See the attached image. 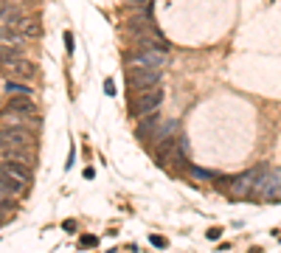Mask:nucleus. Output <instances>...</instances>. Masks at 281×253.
<instances>
[{
    "mask_svg": "<svg viewBox=\"0 0 281 253\" xmlns=\"http://www.w3.org/2000/svg\"><path fill=\"white\" fill-rule=\"evenodd\" d=\"M281 191V169L256 166L253 169V197H270Z\"/></svg>",
    "mask_w": 281,
    "mask_h": 253,
    "instance_id": "1",
    "label": "nucleus"
},
{
    "mask_svg": "<svg viewBox=\"0 0 281 253\" xmlns=\"http://www.w3.org/2000/svg\"><path fill=\"white\" fill-rule=\"evenodd\" d=\"M127 82H130V93L152 90V87H160V70L127 65Z\"/></svg>",
    "mask_w": 281,
    "mask_h": 253,
    "instance_id": "2",
    "label": "nucleus"
},
{
    "mask_svg": "<svg viewBox=\"0 0 281 253\" xmlns=\"http://www.w3.org/2000/svg\"><path fill=\"white\" fill-rule=\"evenodd\" d=\"M163 102V90L160 87H152V90H141V93H130V110L132 115L144 118V115L155 113Z\"/></svg>",
    "mask_w": 281,
    "mask_h": 253,
    "instance_id": "3",
    "label": "nucleus"
},
{
    "mask_svg": "<svg viewBox=\"0 0 281 253\" xmlns=\"http://www.w3.org/2000/svg\"><path fill=\"white\" fill-rule=\"evenodd\" d=\"M3 25L14 28L22 40H25V37H37V34H40V23L34 20L31 14H20L17 9H11V12L3 17Z\"/></svg>",
    "mask_w": 281,
    "mask_h": 253,
    "instance_id": "4",
    "label": "nucleus"
},
{
    "mask_svg": "<svg viewBox=\"0 0 281 253\" xmlns=\"http://www.w3.org/2000/svg\"><path fill=\"white\" fill-rule=\"evenodd\" d=\"M3 147H34V135L25 126H3L0 129V149Z\"/></svg>",
    "mask_w": 281,
    "mask_h": 253,
    "instance_id": "5",
    "label": "nucleus"
},
{
    "mask_svg": "<svg viewBox=\"0 0 281 253\" xmlns=\"http://www.w3.org/2000/svg\"><path fill=\"white\" fill-rule=\"evenodd\" d=\"M25 115V118H37V104L31 102V96H9V102L3 104L0 115Z\"/></svg>",
    "mask_w": 281,
    "mask_h": 253,
    "instance_id": "6",
    "label": "nucleus"
},
{
    "mask_svg": "<svg viewBox=\"0 0 281 253\" xmlns=\"http://www.w3.org/2000/svg\"><path fill=\"white\" fill-rule=\"evenodd\" d=\"M0 68H3V73L6 76H11V79H22V82H28L34 79V73H37V68L31 65V59H11V62H0Z\"/></svg>",
    "mask_w": 281,
    "mask_h": 253,
    "instance_id": "7",
    "label": "nucleus"
},
{
    "mask_svg": "<svg viewBox=\"0 0 281 253\" xmlns=\"http://www.w3.org/2000/svg\"><path fill=\"white\" fill-rule=\"evenodd\" d=\"M130 65H138V68H155V70H163L166 68V54L163 51H155V48H144L132 57Z\"/></svg>",
    "mask_w": 281,
    "mask_h": 253,
    "instance_id": "8",
    "label": "nucleus"
},
{
    "mask_svg": "<svg viewBox=\"0 0 281 253\" xmlns=\"http://www.w3.org/2000/svg\"><path fill=\"white\" fill-rule=\"evenodd\" d=\"M228 189H231V194H234L236 200H242V197H253V169L245 172V174H239V177H231Z\"/></svg>",
    "mask_w": 281,
    "mask_h": 253,
    "instance_id": "9",
    "label": "nucleus"
},
{
    "mask_svg": "<svg viewBox=\"0 0 281 253\" xmlns=\"http://www.w3.org/2000/svg\"><path fill=\"white\" fill-rule=\"evenodd\" d=\"M152 28H155V23H152V14H149V9H146V12L132 14V17L127 20V31H132V37L146 34V31H152Z\"/></svg>",
    "mask_w": 281,
    "mask_h": 253,
    "instance_id": "10",
    "label": "nucleus"
},
{
    "mask_svg": "<svg viewBox=\"0 0 281 253\" xmlns=\"http://www.w3.org/2000/svg\"><path fill=\"white\" fill-rule=\"evenodd\" d=\"M0 172L11 174L14 180H20V183H31V166L28 163H14V161H3L0 163Z\"/></svg>",
    "mask_w": 281,
    "mask_h": 253,
    "instance_id": "11",
    "label": "nucleus"
},
{
    "mask_svg": "<svg viewBox=\"0 0 281 253\" xmlns=\"http://www.w3.org/2000/svg\"><path fill=\"white\" fill-rule=\"evenodd\" d=\"M3 161H14V163H34V149L31 147H3L0 149Z\"/></svg>",
    "mask_w": 281,
    "mask_h": 253,
    "instance_id": "12",
    "label": "nucleus"
},
{
    "mask_svg": "<svg viewBox=\"0 0 281 253\" xmlns=\"http://www.w3.org/2000/svg\"><path fill=\"white\" fill-rule=\"evenodd\" d=\"M0 186L6 189V194H9V197L20 194L22 189H25V183H20V180H14V177H11V174H6V172H0Z\"/></svg>",
    "mask_w": 281,
    "mask_h": 253,
    "instance_id": "13",
    "label": "nucleus"
},
{
    "mask_svg": "<svg viewBox=\"0 0 281 253\" xmlns=\"http://www.w3.org/2000/svg\"><path fill=\"white\" fill-rule=\"evenodd\" d=\"M22 57V45H11V42H0V62H11V59Z\"/></svg>",
    "mask_w": 281,
    "mask_h": 253,
    "instance_id": "14",
    "label": "nucleus"
},
{
    "mask_svg": "<svg viewBox=\"0 0 281 253\" xmlns=\"http://www.w3.org/2000/svg\"><path fill=\"white\" fill-rule=\"evenodd\" d=\"M157 124H160L157 110H155V113H149V115H144V118H141V126H138V135H141V138H146V135H149V132H152Z\"/></svg>",
    "mask_w": 281,
    "mask_h": 253,
    "instance_id": "15",
    "label": "nucleus"
},
{
    "mask_svg": "<svg viewBox=\"0 0 281 253\" xmlns=\"http://www.w3.org/2000/svg\"><path fill=\"white\" fill-rule=\"evenodd\" d=\"M0 42H11V45H22V37L9 28V25H3V31H0Z\"/></svg>",
    "mask_w": 281,
    "mask_h": 253,
    "instance_id": "16",
    "label": "nucleus"
},
{
    "mask_svg": "<svg viewBox=\"0 0 281 253\" xmlns=\"http://www.w3.org/2000/svg\"><path fill=\"white\" fill-rule=\"evenodd\" d=\"M6 93H9V96H31V87H28V84H17V82H9V84H6Z\"/></svg>",
    "mask_w": 281,
    "mask_h": 253,
    "instance_id": "17",
    "label": "nucleus"
},
{
    "mask_svg": "<svg viewBox=\"0 0 281 253\" xmlns=\"http://www.w3.org/2000/svg\"><path fill=\"white\" fill-rule=\"evenodd\" d=\"M189 172H191V177H194V180H205V183L216 177L214 172H208V169H200V166H189Z\"/></svg>",
    "mask_w": 281,
    "mask_h": 253,
    "instance_id": "18",
    "label": "nucleus"
},
{
    "mask_svg": "<svg viewBox=\"0 0 281 253\" xmlns=\"http://www.w3.org/2000/svg\"><path fill=\"white\" fill-rule=\"evenodd\" d=\"M130 6H135V9H141V12H146V9L152 6V0H130Z\"/></svg>",
    "mask_w": 281,
    "mask_h": 253,
    "instance_id": "19",
    "label": "nucleus"
},
{
    "mask_svg": "<svg viewBox=\"0 0 281 253\" xmlns=\"http://www.w3.org/2000/svg\"><path fill=\"white\" fill-rule=\"evenodd\" d=\"M96 245H99L96 236H85V239H82V248H96Z\"/></svg>",
    "mask_w": 281,
    "mask_h": 253,
    "instance_id": "20",
    "label": "nucleus"
},
{
    "mask_svg": "<svg viewBox=\"0 0 281 253\" xmlns=\"http://www.w3.org/2000/svg\"><path fill=\"white\" fill-rule=\"evenodd\" d=\"M9 12H11V6L6 3V0H0V17H6Z\"/></svg>",
    "mask_w": 281,
    "mask_h": 253,
    "instance_id": "21",
    "label": "nucleus"
},
{
    "mask_svg": "<svg viewBox=\"0 0 281 253\" xmlns=\"http://www.w3.org/2000/svg\"><path fill=\"white\" fill-rule=\"evenodd\" d=\"M152 245H157V248H166V239H163V236H152Z\"/></svg>",
    "mask_w": 281,
    "mask_h": 253,
    "instance_id": "22",
    "label": "nucleus"
},
{
    "mask_svg": "<svg viewBox=\"0 0 281 253\" xmlns=\"http://www.w3.org/2000/svg\"><path fill=\"white\" fill-rule=\"evenodd\" d=\"M219 233H222V231H219V228H211V231H208V239H216Z\"/></svg>",
    "mask_w": 281,
    "mask_h": 253,
    "instance_id": "23",
    "label": "nucleus"
},
{
    "mask_svg": "<svg viewBox=\"0 0 281 253\" xmlns=\"http://www.w3.org/2000/svg\"><path fill=\"white\" fill-rule=\"evenodd\" d=\"M6 203H9V200H6V197H0V206H6Z\"/></svg>",
    "mask_w": 281,
    "mask_h": 253,
    "instance_id": "24",
    "label": "nucleus"
},
{
    "mask_svg": "<svg viewBox=\"0 0 281 253\" xmlns=\"http://www.w3.org/2000/svg\"><path fill=\"white\" fill-rule=\"evenodd\" d=\"M0 219H3V214H0Z\"/></svg>",
    "mask_w": 281,
    "mask_h": 253,
    "instance_id": "25",
    "label": "nucleus"
}]
</instances>
